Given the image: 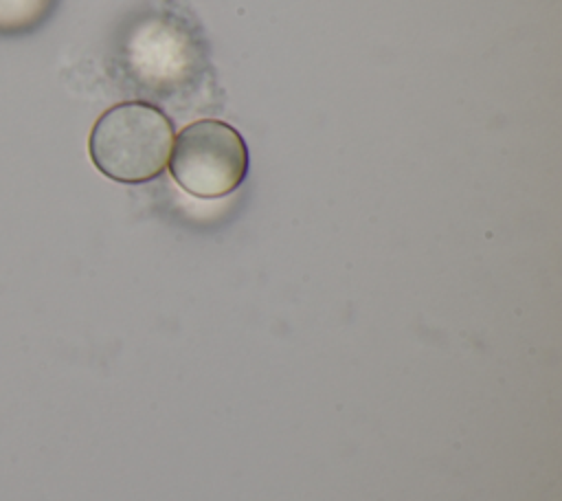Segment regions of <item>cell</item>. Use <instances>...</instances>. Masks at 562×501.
Listing matches in <instances>:
<instances>
[{
    "instance_id": "1",
    "label": "cell",
    "mask_w": 562,
    "mask_h": 501,
    "mask_svg": "<svg viewBox=\"0 0 562 501\" xmlns=\"http://www.w3.org/2000/svg\"><path fill=\"white\" fill-rule=\"evenodd\" d=\"M171 145L169 119L143 101L108 108L88 136L92 165L110 180L125 185L154 180L167 167Z\"/></svg>"
},
{
    "instance_id": "2",
    "label": "cell",
    "mask_w": 562,
    "mask_h": 501,
    "mask_svg": "<svg viewBox=\"0 0 562 501\" xmlns=\"http://www.w3.org/2000/svg\"><path fill=\"white\" fill-rule=\"evenodd\" d=\"M171 178L195 198H224L248 174V147L241 134L217 119L189 123L169 154Z\"/></svg>"
},
{
    "instance_id": "3",
    "label": "cell",
    "mask_w": 562,
    "mask_h": 501,
    "mask_svg": "<svg viewBox=\"0 0 562 501\" xmlns=\"http://www.w3.org/2000/svg\"><path fill=\"white\" fill-rule=\"evenodd\" d=\"M55 0H0V33H22L37 26Z\"/></svg>"
}]
</instances>
